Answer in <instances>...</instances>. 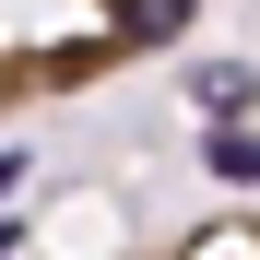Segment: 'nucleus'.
Listing matches in <instances>:
<instances>
[{
	"label": "nucleus",
	"instance_id": "nucleus-1",
	"mask_svg": "<svg viewBox=\"0 0 260 260\" xmlns=\"http://www.w3.org/2000/svg\"><path fill=\"white\" fill-rule=\"evenodd\" d=\"M189 24L201 0H0V118L95 95V83L166 59Z\"/></svg>",
	"mask_w": 260,
	"mask_h": 260
},
{
	"label": "nucleus",
	"instance_id": "nucleus-2",
	"mask_svg": "<svg viewBox=\"0 0 260 260\" xmlns=\"http://www.w3.org/2000/svg\"><path fill=\"white\" fill-rule=\"evenodd\" d=\"M154 260H260V213H213V225H189V237H166Z\"/></svg>",
	"mask_w": 260,
	"mask_h": 260
}]
</instances>
